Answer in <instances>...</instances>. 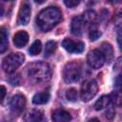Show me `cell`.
Wrapping results in <instances>:
<instances>
[{
	"instance_id": "cell-1",
	"label": "cell",
	"mask_w": 122,
	"mask_h": 122,
	"mask_svg": "<svg viewBox=\"0 0 122 122\" xmlns=\"http://www.w3.org/2000/svg\"><path fill=\"white\" fill-rule=\"evenodd\" d=\"M62 19L61 10L56 7H48L41 10L36 17V23L40 30L48 31L56 26Z\"/></svg>"
},
{
	"instance_id": "cell-2",
	"label": "cell",
	"mask_w": 122,
	"mask_h": 122,
	"mask_svg": "<svg viewBox=\"0 0 122 122\" xmlns=\"http://www.w3.org/2000/svg\"><path fill=\"white\" fill-rule=\"evenodd\" d=\"M28 75L30 80L36 83L46 82L51 76L50 66L45 62H34L28 67Z\"/></svg>"
},
{
	"instance_id": "cell-3",
	"label": "cell",
	"mask_w": 122,
	"mask_h": 122,
	"mask_svg": "<svg viewBox=\"0 0 122 122\" xmlns=\"http://www.w3.org/2000/svg\"><path fill=\"white\" fill-rule=\"evenodd\" d=\"M25 60V56L21 52H15L8 55L4 58L2 63V69L7 73L13 72L17 68H19Z\"/></svg>"
},
{
	"instance_id": "cell-4",
	"label": "cell",
	"mask_w": 122,
	"mask_h": 122,
	"mask_svg": "<svg viewBox=\"0 0 122 122\" xmlns=\"http://www.w3.org/2000/svg\"><path fill=\"white\" fill-rule=\"evenodd\" d=\"M81 76V67L76 62L68 63L63 71V78L67 83H73L78 81Z\"/></svg>"
},
{
	"instance_id": "cell-5",
	"label": "cell",
	"mask_w": 122,
	"mask_h": 122,
	"mask_svg": "<svg viewBox=\"0 0 122 122\" xmlns=\"http://www.w3.org/2000/svg\"><path fill=\"white\" fill-rule=\"evenodd\" d=\"M98 86L95 80L90 79L83 83L80 91V97L84 102H88L92 99L97 93Z\"/></svg>"
},
{
	"instance_id": "cell-6",
	"label": "cell",
	"mask_w": 122,
	"mask_h": 122,
	"mask_svg": "<svg viewBox=\"0 0 122 122\" xmlns=\"http://www.w3.org/2000/svg\"><path fill=\"white\" fill-rule=\"evenodd\" d=\"M87 62L92 69H99L104 65L106 61L100 50H92L87 55Z\"/></svg>"
},
{
	"instance_id": "cell-7",
	"label": "cell",
	"mask_w": 122,
	"mask_h": 122,
	"mask_svg": "<svg viewBox=\"0 0 122 122\" xmlns=\"http://www.w3.org/2000/svg\"><path fill=\"white\" fill-rule=\"evenodd\" d=\"M30 4L28 0H24L20 6L19 11H18V17H17V23L19 25H27L30 19Z\"/></svg>"
},
{
	"instance_id": "cell-8",
	"label": "cell",
	"mask_w": 122,
	"mask_h": 122,
	"mask_svg": "<svg viewBox=\"0 0 122 122\" xmlns=\"http://www.w3.org/2000/svg\"><path fill=\"white\" fill-rule=\"evenodd\" d=\"M62 46L63 48L71 52V53H80L84 51V43L80 42V41H73L71 39L66 38L63 40L62 42Z\"/></svg>"
},
{
	"instance_id": "cell-9",
	"label": "cell",
	"mask_w": 122,
	"mask_h": 122,
	"mask_svg": "<svg viewBox=\"0 0 122 122\" xmlns=\"http://www.w3.org/2000/svg\"><path fill=\"white\" fill-rule=\"evenodd\" d=\"M10 110L13 112L20 113L25 109L26 98L22 94H15L14 96H12V98L10 100Z\"/></svg>"
},
{
	"instance_id": "cell-10",
	"label": "cell",
	"mask_w": 122,
	"mask_h": 122,
	"mask_svg": "<svg viewBox=\"0 0 122 122\" xmlns=\"http://www.w3.org/2000/svg\"><path fill=\"white\" fill-rule=\"evenodd\" d=\"M85 21L82 16H75L71 20V33L75 36H80L83 32L84 27H85Z\"/></svg>"
},
{
	"instance_id": "cell-11",
	"label": "cell",
	"mask_w": 122,
	"mask_h": 122,
	"mask_svg": "<svg viewBox=\"0 0 122 122\" xmlns=\"http://www.w3.org/2000/svg\"><path fill=\"white\" fill-rule=\"evenodd\" d=\"M29 41V35L25 30H20L16 32L13 36V44L17 48H23L27 45Z\"/></svg>"
},
{
	"instance_id": "cell-12",
	"label": "cell",
	"mask_w": 122,
	"mask_h": 122,
	"mask_svg": "<svg viewBox=\"0 0 122 122\" xmlns=\"http://www.w3.org/2000/svg\"><path fill=\"white\" fill-rule=\"evenodd\" d=\"M51 119L54 122H67V121H70L71 119V116L67 111L62 110V109H58L52 112Z\"/></svg>"
},
{
	"instance_id": "cell-13",
	"label": "cell",
	"mask_w": 122,
	"mask_h": 122,
	"mask_svg": "<svg viewBox=\"0 0 122 122\" xmlns=\"http://www.w3.org/2000/svg\"><path fill=\"white\" fill-rule=\"evenodd\" d=\"M42 118H43V112L39 110H31L28 112L23 117V119L27 122H37L42 120Z\"/></svg>"
},
{
	"instance_id": "cell-14",
	"label": "cell",
	"mask_w": 122,
	"mask_h": 122,
	"mask_svg": "<svg viewBox=\"0 0 122 122\" xmlns=\"http://www.w3.org/2000/svg\"><path fill=\"white\" fill-rule=\"evenodd\" d=\"M100 51L103 53V55L105 57V61L108 63H111L112 58H113V51H112V46L107 42L102 43L101 48H100Z\"/></svg>"
},
{
	"instance_id": "cell-15",
	"label": "cell",
	"mask_w": 122,
	"mask_h": 122,
	"mask_svg": "<svg viewBox=\"0 0 122 122\" xmlns=\"http://www.w3.org/2000/svg\"><path fill=\"white\" fill-rule=\"evenodd\" d=\"M50 99V93L47 92H38L32 97V102L36 105H43L46 104Z\"/></svg>"
},
{
	"instance_id": "cell-16",
	"label": "cell",
	"mask_w": 122,
	"mask_h": 122,
	"mask_svg": "<svg viewBox=\"0 0 122 122\" xmlns=\"http://www.w3.org/2000/svg\"><path fill=\"white\" fill-rule=\"evenodd\" d=\"M111 103V97L107 96V95H103L101 96L94 104V109L96 111H101L103 109H105L106 107H108Z\"/></svg>"
},
{
	"instance_id": "cell-17",
	"label": "cell",
	"mask_w": 122,
	"mask_h": 122,
	"mask_svg": "<svg viewBox=\"0 0 122 122\" xmlns=\"http://www.w3.org/2000/svg\"><path fill=\"white\" fill-rule=\"evenodd\" d=\"M8 48V33L5 28L0 29V52L3 53Z\"/></svg>"
},
{
	"instance_id": "cell-18",
	"label": "cell",
	"mask_w": 122,
	"mask_h": 122,
	"mask_svg": "<svg viewBox=\"0 0 122 122\" xmlns=\"http://www.w3.org/2000/svg\"><path fill=\"white\" fill-rule=\"evenodd\" d=\"M41 50H42V44H41V42L39 40H36L30 47L29 52H30V55H37L41 51Z\"/></svg>"
},
{
	"instance_id": "cell-19",
	"label": "cell",
	"mask_w": 122,
	"mask_h": 122,
	"mask_svg": "<svg viewBox=\"0 0 122 122\" xmlns=\"http://www.w3.org/2000/svg\"><path fill=\"white\" fill-rule=\"evenodd\" d=\"M82 17H83V19L85 21V24H91V25H92L94 23V21H95L96 14L92 10H88V11H86L83 14Z\"/></svg>"
},
{
	"instance_id": "cell-20",
	"label": "cell",
	"mask_w": 122,
	"mask_h": 122,
	"mask_svg": "<svg viewBox=\"0 0 122 122\" xmlns=\"http://www.w3.org/2000/svg\"><path fill=\"white\" fill-rule=\"evenodd\" d=\"M57 48V45L54 41H49L47 44H46V48H45V56L46 57H49L51 56L56 50Z\"/></svg>"
},
{
	"instance_id": "cell-21",
	"label": "cell",
	"mask_w": 122,
	"mask_h": 122,
	"mask_svg": "<svg viewBox=\"0 0 122 122\" xmlns=\"http://www.w3.org/2000/svg\"><path fill=\"white\" fill-rule=\"evenodd\" d=\"M101 35V32L95 28V26H92L91 30H90V33H89V36H90V39L92 41H95L96 39H98Z\"/></svg>"
},
{
	"instance_id": "cell-22",
	"label": "cell",
	"mask_w": 122,
	"mask_h": 122,
	"mask_svg": "<svg viewBox=\"0 0 122 122\" xmlns=\"http://www.w3.org/2000/svg\"><path fill=\"white\" fill-rule=\"evenodd\" d=\"M66 97L71 102L76 101V99H77V91L75 89H72V88L70 89V90H68L66 92Z\"/></svg>"
},
{
	"instance_id": "cell-23",
	"label": "cell",
	"mask_w": 122,
	"mask_h": 122,
	"mask_svg": "<svg viewBox=\"0 0 122 122\" xmlns=\"http://www.w3.org/2000/svg\"><path fill=\"white\" fill-rule=\"evenodd\" d=\"M114 25L117 30L122 29V10H119L114 18Z\"/></svg>"
},
{
	"instance_id": "cell-24",
	"label": "cell",
	"mask_w": 122,
	"mask_h": 122,
	"mask_svg": "<svg viewBox=\"0 0 122 122\" xmlns=\"http://www.w3.org/2000/svg\"><path fill=\"white\" fill-rule=\"evenodd\" d=\"M114 85H115L116 90H117V91H119L120 92H122V73H121V74H119V75L116 77Z\"/></svg>"
},
{
	"instance_id": "cell-25",
	"label": "cell",
	"mask_w": 122,
	"mask_h": 122,
	"mask_svg": "<svg viewBox=\"0 0 122 122\" xmlns=\"http://www.w3.org/2000/svg\"><path fill=\"white\" fill-rule=\"evenodd\" d=\"M80 1L81 0H64V3L68 8H73L76 7L80 3Z\"/></svg>"
},
{
	"instance_id": "cell-26",
	"label": "cell",
	"mask_w": 122,
	"mask_h": 122,
	"mask_svg": "<svg viewBox=\"0 0 122 122\" xmlns=\"http://www.w3.org/2000/svg\"><path fill=\"white\" fill-rule=\"evenodd\" d=\"M9 81H10V83L12 86H17V85H19V83H20V77H19L18 74L12 75V76L10 77Z\"/></svg>"
},
{
	"instance_id": "cell-27",
	"label": "cell",
	"mask_w": 122,
	"mask_h": 122,
	"mask_svg": "<svg viewBox=\"0 0 122 122\" xmlns=\"http://www.w3.org/2000/svg\"><path fill=\"white\" fill-rule=\"evenodd\" d=\"M117 41H118V44H119L120 49L122 50V29H119L118 30V32H117Z\"/></svg>"
},
{
	"instance_id": "cell-28",
	"label": "cell",
	"mask_w": 122,
	"mask_h": 122,
	"mask_svg": "<svg viewBox=\"0 0 122 122\" xmlns=\"http://www.w3.org/2000/svg\"><path fill=\"white\" fill-rule=\"evenodd\" d=\"M0 101L3 102L4 98H5V95H6V89L4 86H1V89H0Z\"/></svg>"
},
{
	"instance_id": "cell-29",
	"label": "cell",
	"mask_w": 122,
	"mask_h": 122,
	"mask_svg": "<svg viewBox=\"0 0 122 122\" xmlns=\"http://www.w3.org/2000/svg\"><path fill=\"white\" fill-rule=\"evenodd\" d=\"M113 115H114V111H113V109H112V108H110L107 112H106V117H108V118H112L113 117Z\"/></svg>"
},
{
	"instance_id": "cell-30",
	"label": "cell",
	"mask_w": 122,
	"mask_h": 122,
	"mask_svg": "<svg viewBox=\"0 0 122 122\" xmlns=\"http://www.w3.org/2000/svg\"><path fill=\"white\" fill-rule=\"evenodd\" d=\"M112 3H115V4H117V3H122V0H110Z\"/></svg>"
},
{
	"instance_id": "cell-31",
	"label": "cell",
	"mask_w": 122,
	"mask_h": 122,
	"mask_svg": "<svg viewBox=\"0 0 122 122\" xmlns=\"http://www.w3.org/2000/svg\"><path fill=\"white\" fill-rule=\"evenodd\" d=\"M34 1H35L36 3H38V4H43L46 0H34Z\"/></svg>"
},
{
	"instance_id": "cell-32",
	"label": "cell",
	"mask_w": 122,
	"mask_h": 122,
	"mask_svg": "<svg viewBox=\"0 0 122 122\" xmlns=\"http://www.w3.org/2000/svg\"><path fill=\"white\" fill-rule=\"evenodd\" d=\"M2 1H4V2H8V1H12V0H2Z\"/></svg>"
}]
</instances>
